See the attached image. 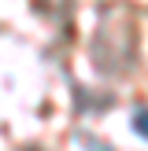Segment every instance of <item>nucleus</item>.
Instances as JSON below:
<instances>
[{"label":"nucleus","mask_w":148,"mask_h":151,"mask_svg":"<svg viewBox=\"0 0 148 151\" xmlns=\"http://www.w3.org/2000/svg\"><path fill=\"white\" fill-rule=\"evenodd\" d=\"M137 129H141V133L148 137V114H137Z\"/></svg>","instance_id":"obj_1"}]
</instances>
